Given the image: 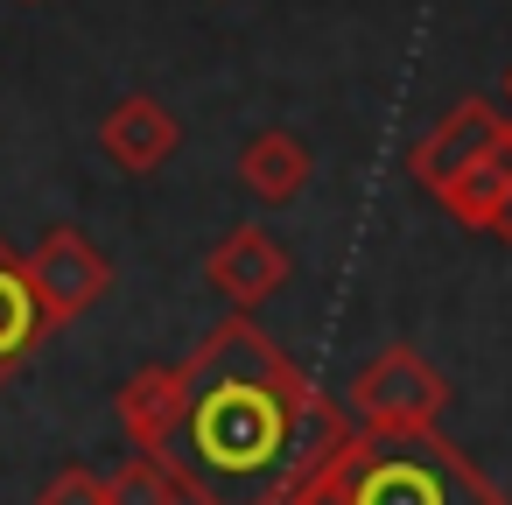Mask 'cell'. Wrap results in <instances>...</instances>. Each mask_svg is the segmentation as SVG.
<instances>
[{
	"label": "cell",
	"instance_id": "cell-5",
	"mask_svg": "<svg viewBox=\"0 0 512 505\" xmlns=\"http://www.w3.org/2000/svg\"><path fill=\"white\" fill-rule=\"evenodd\" d=\"M498 134H505V113H491V99H456V106L407 148V176H414L428 197H442L463 169H477V162L498 148Z\"/></svg>",
	"mask_w": 512,
	"mask_h": 505
},
{
	"label": "cell",
	"instance_id": "cell-1",
	"mask_svg": "<svg viewBox=\"0 0 512 505\" xmlns=\"http://www.w3.org/2000/svg\"><path fill=\"white\" fill-rule=\"evenodd\" d=\"M344 435L351 414H337L253 316H225L169 372L141 456H155L190 505H288Z\"/></svg>",
	"mask_w": 512,
	"mask_h": 505
},
{
	"label": "cell",
	"instance_id": "cell-15",
	"mask_svg": "<svg viewBox=\"0 0 512 505\" xmlns=\"http://www.w3.org/2000/svg\"><path fill=\"white\" fill-rule=\"evenodd\" d=\"M505 99H512V71H505Z\"/></svg>",
	"mask_w": 512,
	"mask_h": 505
},
{
	"label": "cell",
	"instance_id": "cell-9",
	"mask_svg": "<svg viewBox=\"0 0 512 505\" xmlns=\"http://www.w3.org/2000/svg\"><path fill=\"white\" fill-rule=\"evenodd\" d=\"M309 176H316V155L302 148V134H288V127H260L246 148H239V183H246V197H260V204H295L302 190H309Z\"/></svg>",
	"mask_w": 512,
	"mask_h": 505
},
{
	"label": "cell",
	"instance_id": "cell-6",
	"mask_svg": "<svg viewBox=\"0 0 512 505\" xmlns=\"http://www.w3.org/2000/svg\"><path fill=\"white\" fill-rule=\"evenodd\" d=\"M204 281L218 288V302H225L232 316H253L267 295H281V288L295 281V260H288V246H281L274 232L239 225V232H225V239L204 253Z\"/></svg>",
	"mask_w": 512,
	"mask_h": 505
},
{
	"label": "cell",
	"instance_id": "cell-4",
	"mask_svg": "<svg viewBox=\"0 0 512 505\" xmlns=\"http://www.w3.org/2000/svg\"><path fill=\"white\" fill-rule=\"evenodd\" d=\"M29 281H36V302L50 316V330H71L85 309H99V295L113 288V260L78 232V225H50L29 253Z\"/></svg>",
	"mask_w": 512,
	"mask_h": 505
},
{
	"label": "cell",
	"instance_id": "cell-14",
	"mask_svg": "<svg viewBox=\"0 0 512 505\" xmlns=\"http://www.w3.org/2000/svg\"><path fill=\"white\" fill-rule=\"evenodd\" d=\"M491 239H505V246H512V183H505V211H498V232H491Z\"/></svg>",
	"mask_w": 512,
	"mask_h": 505
},
{
	"label": "cell",
	"instance_id": "cell-2",
	"mask_svg": "<svg viewBox=\"0 0 512 505\" xmlns=\"http://www.w3.org/2000/svg\"><path fill=\"white\" fill-rule=\"evenodd\" d=\"M288 505H512L442 428L428 435H365L351 428Z\"/></svg>",
	"mask_w": 512,
	"mask_h": 505
},
{
	"label": "cell",
	"instance_id": "cell-3",
	"mask_svg": "<svg viewBox=\"0 0 512 505\" xmlns=\"http://www.w3.org/2000/svg\"><path fill=\"white\" fill-rule=\"evenodd\" d=\"M449 400V379L414 344H386L351 372V428L365 435H428Z\"/></svg>",
	"mask_w": 512,
	"mask_h": 505
},
{
	"label": "cell",
	"instance_id": "cell-11",
	"mask_svg": "<svg viewBox=\"0 0 512 505\" xmlns=\"http://www.w3.org/2000/svg\"><path fill=\"white\" fill-rule=\"evenodd\" d=\"M106 491H113V505H190V498H183V484H176L155 456H141V449L106 477Z\"/></svg>",
	"mask_w": 512,
	"mask_h": 505
},
{
	"label": "cell",
	"instance_id": "cell-13",
	"mask_svg": "<svg viewBox=\"0 0 512 505\" xmlns=\"http://www.w3.org/2000/svg\"><path fill=\"white\" fill-rule=\"evenodd\" d=\"M36 505H113V491H106V477L99 470H85V463H64L43 491H36Z\"/></svg>",
	"mask_w": 512,
	"mask_h": 505
},
{
	"label": "cell",
	"instance_id": "cell-7",
	"mask_svg": "<svg viewBox=\"0 0 512 505\" xmlns=\"http://www.w3.org/2000/svg\"><path fill=\"white\" fill-rule=\"evenodd\" d=\"M176 148H183V127H176V113H169L155 92H127V99H113L106 120H99V155H106L120 176H155V169H169Z\"/></svg>",
	"mask_w": 512,
	"mask_h": 505
},
{
	"label": "cell",
	"instance_id": "cell-12",
	"mask_svg": "<svg viewBox=\"0 0 512 505\" xmlns=\"http://www.w3.org/2000/svg\"><path fill=\"white\" fill-rule=\"evenodd\" d=\"M162 393H169V365H141L127 386H120V428L134 435V449H148V435H155V421H162Z\"/></svg>",
	"mask_w": 512,
	"mask_h": 505
},
{
	"label": "cell",
	"instance_id": "cell-8",
	"mask_svg": "<svg viewBox=\"0 0 512 505\" xmlns=\"http://www.w3.org/2000/svg\"><path fill=\"white\" fill-rule=\"evenodd\" d=\"M50 337V316L36 302V281H29V260L0 239V386H8Z\"/></svg>",
	"mask_w": 512,
	"mask_h": 505
},
{
	"label": "cell",
	"instance_id": "cell-10",
	"mask_svg": "<svg viewBox=\"0 0 512 505\" xmlns=\"http://www.w3.org/2000/svg\"><path fill=\"white\" fill-rule=\"evenodd\" d=\"M505 183H512V120H505V134H498V148L477 162V169H463L435 204L463 225V232H498V211H505Z\"/></svg>",
	"mask_w": 512,
	"mask_h": 505
}]
</instances>
